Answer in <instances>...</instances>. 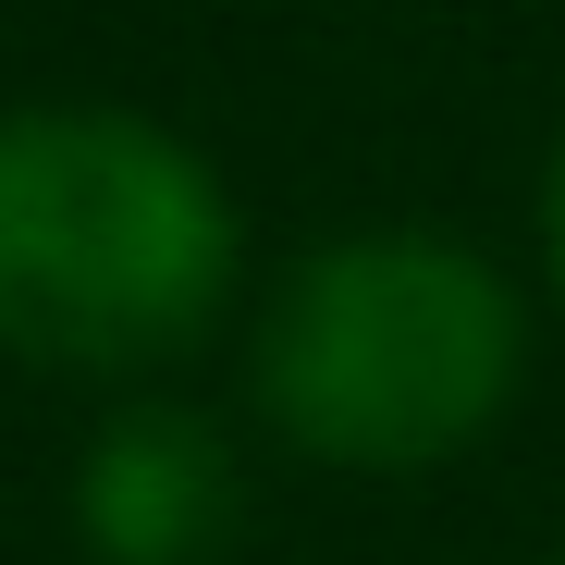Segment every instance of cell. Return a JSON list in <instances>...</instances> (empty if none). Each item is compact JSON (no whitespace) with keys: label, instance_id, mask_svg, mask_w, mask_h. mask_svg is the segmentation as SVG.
I'll list each match as a JSON object with an SVG mask.
<instances>
[{"label":"cell","instance_id":"cell-1","mask_svg":"<svg viewBox=\"0 0 565 565\" xmlns=\"http://www.w3.org/2000/svg\"><path fill=\"white\" fill-rule=\"evenodd\" d=\"M234 296L210 160L136 111H0V344L38 369H148Z\"/></svg>","mask_w":565,"mask_h":565},{"label":"cell","instance_id":"cell-2","mask_svg":"<svg viewBox=\"0 0 565 565\" xmlns=\"http://www.w3.org/2000/svg\"><path fill=\"white\" fill-rule=\"evenodd\" d=\"M258 394L332 467H430L516 394V296L443 234H344L270 296Z\"/></svg>","mask_w":565,"mask_h":565},{"label":"cell","instance_id":"cell-3","mask_svg":"<svg viewBox=\"0 0 565 565\" xmlns=\"http://www.w3.org/2000/svg\"><path fill=\"white\" fill-rule=\"evenodd\" d=\"M234 480H222V455L198 418H124L99 443V467H86V529H99V553L124 565H184V553H210Z\"/></svg>","mask_w":565,"mask_h":565},{"label":"cell","instance_id":"cell-4","mask_svg":"<svg viewBox=\"0 0 565 565\" xmlns=\"http://www.w3.org/2000/svg\"><path fill=\"white\" fill-rule=\"evenodd\" d=\"M541 234H553V270H565V148H553V184H541Z\"/></svg>","mask_w":565,"mask_h":565}]
</instances>
